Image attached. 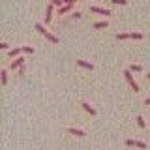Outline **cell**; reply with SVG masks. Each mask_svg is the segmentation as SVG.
Returning a JSON list of instances; mask_svg holds the SVG:
<instances>
[{
    "instance_id": "7402d4cb",
    "label": "cell",
    "mask_w": 150,
    "mask_h": 150,
    "mask_svg": "<svg viewBox=\"0 0 150 150\" xmlns=\"http://www.w3.org/2000/svg\"><path fill=\"white\" fill-rule=\"evenodd\" d=\"M137 146H139V148H146V144H144L143 141H137Z\"/></svg>"
},
{
    "instance_id": "ba28073f",
    "label": "cell",
    "mask_w": 150,
    "mask_h": 150,
    "mask_svg": "<svg viewBox=\"0 0 150 150\" xmlns=\"http://www.w3.org/2000/svg\"><path fill=\"white\" fill-rule=\"evenodd\" d=\"M21 51H23V47H15V49H11V51H8V54H9V58H17L19 54H21Z\"/></svg>"
},
{
    "instance_id": "603a6c76",
    "label": "cell",
    "mask_w": 150,
    "mask_h": 150,
    "mask_svg": "<svg viewBox=\"0 0 150 150\" xmlns=\"http://www.w3.org/2000/svg\"><path fill=\"white\" fill-rule=\"evenodd\" d=\"M0 49H2V51H8V43H6V41H4V43H0Z\"/></svg>"
},
{
    "instance_id": "6da1fadb",
    "label": "cell",
    "mask_w": 150,
    "mask_h": 150,
    "mask_svg": "<svg viewBox=\"0 0 150 150\" xmlns=\"http://www.w3.org/2000/svg\"><path fill=\"white\" fill-rule=\"evenodd\" d=\"M36 30L40 32L41 36H45V40H49L51 43H58V38H56L54 34H51L49 30H45V26H43V25H36Z\"/></svg>"
},
{
    "instance_id": "d4e9b609",
    "label": "cell",
    "mask_w": 150,
    "mask_h": 150,
    "mask_svg": "<svg viewBox=\"0 0 150 150\" xmlns=\"http://www.w3.org/2000/svg\"><path fill=\"white\" fill-rule=\"evenodd\" d=\"M144 103H146V105H150V98H148V100H146V101H144Z\"/></svg>"
},
{
    "instance_id": "3957f363",
    "label": "cell",
    "mask_w": 150,
    "mask_h": 150,
    "mask_svg": "<svg viewBox=\"0 0 150 150\" xmlns=\"http://www.w3.org/2000/svg\"><path fill=\"white\" fill-rule=\"evenodd\" d=\"M23 64H25V58H23V56H17L15 60H11V64H9V68H11V69H19V68H21Z\"/></svg>"
},
{
    "instance_id": "484cf974",
    "label": "cell",
    "mask_w": 150,
    "mask_h": 150,
    "mask_svg": "<svg viewBox=\"0 0 150 150\" xmlns=\"http://www.w3.org/2000/svg\"><path fill=\"white\" fill-rule=\"evenodd\" d=\"M148 79H150V73H148Z\"/></svg>"
},
{
    "instance_id": "cb8c5ba5",
    "label": "cell",
    "mask_w": 150,
    "mask_h": 150,
    "mask_svg": "<svg viewBox=\"0 0 150 150\" xmlns=\"http://www.w3.org/2000/svg\"><path fill=\"white\" fill-rule=\"evenodd\" d=\"M77 0H64V4H75Z\"/></svg>"
},
{
    "instance_id": "2e32d148",
    "label": "cell",
    "mask_w": 150,
    "mask_h": 150,
    "mask_svg": "<svg viewBox=\"0 0 150 150\" xmlns=\"http://www.w3.org/2000/svg\"><path fill=\"white\" fill-rule=\"evenodd\" d=\"M131 40H143V34H139V32H133V34H129Z\"/></svg>"
},
{
    "instance_id": "7a4b0ae2",
    "label": "cell",
    "mask_w": 150,
    "mask_h": 150,
    "mask_svg": "<svg viewBox=\"0 0 150 150\" xmlns=\"http://www.w3.org/2000/svg\"><path fill=\"white\" fill-rule=\"evenodd\" d=\"M131 73H133L131 69H126V71H124V77H126V81H128V84L131 86V90L139 92V84L135 83V79H133V75H131Z\"/></svg>"
},
{
    "instance_id": "8fae6325",
    "label": "cell",
    "mask_w": 150,
    "mask_h": 150,
    "mask_svg": "<svg viewBox=\"0 0 150 150\" xmlns=\"http://www.w3.org/2000/svg\"><path fill=\"white\" fill-rule=\"evenodd\" d=\"M135 120H137V126H139V128H144V126H146V122H144L143 116H137Z\"/></svg>"
},
{
    "instance_id": "9a60e30c",
    "label": "cell",
    "mask_w": 150,
    "mask_h": 150,
    "mask_svg": "<svg viewBox=\"0 0 150 150\" xmlns=\"http://www.w3.org/2000/svg\"><path fill=\"white\" fill-rule=\"evenodd\" d=\"M51 4H53V6H56V8H62V6H64V0H51Z\"/></svg>"
},
{
    "instance_id": "30bf717a",
    "label": "cell",
    "mask_w": 150,
    "mask_h": 150,
    "mask_svg": "<svg viewBox=\"0 0 150 150\" xmlns=\"http://www.w3.org/2000/svg\"><path fill=\"white\" fill-rule=\"evenodd\" d=\"M77 64L81 66V68H84V69H94V64H90V62H86V60H77Z\"/></svg>"
},
{
    "instance_id": "52a82bcc",
    "label": "cell",
    "mask_w": 150,
    "mask_h": 150,
    "mask_svg": "<svg viewBox=\"0 0 150 150\" xmlns=\"http://www.w3.org/2000/svg\"><path fill=\"white\" fill-rule=\"evenodd\" d=\"M71 8H73V4H64L62 8H58V15H64V13L71 11Z\"/></svg>"
},
{
    "instance_id": "44dd1931",
    "label": "cell",
    "mask_w": 150,
    "mask_h": 150,
    "mask_svg": "<svg viewBox=\"0 0 150 150\" xmlns=\"http://www.w3.org/2000/svg\"><path fill=\"white\" fill-rule=\"evenodd\" d=\"M71 17H73V19H81L83 15H81V11H73V13H71Z\"/></svg>"
},
{
    "instance_id": "8992f818",
    "label": "cell",
    "mask_w": 150,
    "mask_h": 150,
    "mask_svg": "<svg viewBox=\"0 0 150 150\" xmlns=\"http://www.w3.org/2000/svg\"><path fill=\"white\" fill-rule=\"evenodd\" d=\"M68 133L69 135H75V137H84V135H86L83 129H75V128H68Z\"/></svg>"
},
{
    "instance_id": "ffe728a7",
    "label": "cell",
    "mask_w": 150,
    "mask_h": 150,
    "mask_svg": "<svg viewBox=\"0 0 150 150\" xmlns=\"http://www.w3.org/2000/svg\"><path fill=\"white\" fill-rule=\"evenodd\" d=\"M129 34H116V40H128Z\"/></svg>"
},
{
    "instance_id": "d6986e66",
    "label": "cell",
    "mask_w": 150,
    "mask_h": 150,
    "mask_svg": "<svg viewBox=\"0 0 150 150\" xmlns=\"http://www.w3.org/2000/svg\"><path fill=\"white\" fill-rule=\"evenodd\" d=\"M126 144H128V146H137V141H133V139H128V141H126Z\"/></svg>"
},
{
    "instance_id": "ac0fdd59",
    "label": "cell",
    "mask_w": 150,
    "mask_h": 150,
    "mask_svg": "<svg viewBox=\"0 0 150 150\" xmlns=\"http://www.w3.org/2000/svg\"><path fill=\"white\" fill-rule=\"evenodd\" d=\"M129 69H131V71H141L143 68H141L139 64H131V66H129Z\"/></svg>"
},
{
    "instance_id": "7c38bea8",
    "label": "cell",
    "mask_w": 150,
    "mask_h": 150,
    "mask_svg": "<svg viewBox=\"0 0 150 150\" xmlns=\"http://www.w3.org/2000/svg\"><path fill=\"white\" fill-rule=\"evenodd\" d=\"M111 4H115V6H126L128 0H111Z\"/></svg>"
},
{
    "instance_id": "4fadbf2b",
    "label": "cell",
    "mask_w": 150,
    "mask_h": 150,
    "mask_svg": "<svg viewBox=\"0 0 150 150\" xmlns=\"http://www.w3.org/2000/svg\"><path fill=\"white\" fill-rule=\"evenodd\" d=\"M94 28H107V21H100V23H94Z\"/></svg>"
},
{
    "instance_id": "9c48e42d",
    "label": "cell",
    "mask_w": 150,
    "mask_h": 150,
    "mask_svg": "<svg viewBox=\"0 0 150 150\" xmlns=\"http://www.w3.org/2000/svg\"><path fill=\"white\" fill-rule=\"evenodd\" d=\"M81 107H83V109L86 111V112H88L90 116H94V115H96V109H94V107H90L88 103H84V101H83V103H81Z\"/></svg>"
},
{
    "instance_id": "277c9868",
    "label": "cell",
    "mask_w": 150,
    "mask_h": 150,
    "mask_svg": "<svg viewBox=\"0 0 150 150\" xmlns=\"http://www.w3.org/2000/svg\"><path fill=\"white\" fill-rule=\"evenodd\" d=\"M90 11L92 13H100V15H111V11L109 9H105V8H98V6H90Z\"/></svg>"
},
{
    "instance_id": "5bb4252c",
    "label": "cell",
    "mask_w": 150,
    "mask_h": 150,
    "mask_svg": "<svg viewBox=\"0 0 150 150\" xmlns=\"http://www.w3.org/2000/svg\"><path fill=\"white\" fill-rule=\"evenodd\" d=\"M23 53H26V54H32V53H34V47H30V45L23 47Z\"/></svg>"
},
{
    "instance_id": "5b68a950",
    "label": "cell",
    "mask_w": 150,
    "mask_h": 150,
    "mask_svg": "<svg viewBox=\"0 0 150 150\" xmlns=\"http://www.w3.org/2000/svg\"><path fill=\"white\" fill-rule=\"evenodd\" d=\"M54 8H56V6H53V4H49V6H47V11H45V23H51V19H53V13H54Z\"/></svg>"
},
{
    "instance_id": "e0dca14e",
    "label": "cell",
    "mask_w": 150,
    "mask_h": 150,
    "mask_svg": "<svg viewBox=\"0 0 150 150\" xmlns=\"http://www.w3.org/2000/svg\"><path fill=\"white\" fill-rule=\"evenodd\" d=\"M0 75H2V84H6L8 83V71H6V69H2V73H0Z\"/></svg>"
}]
</instances>
